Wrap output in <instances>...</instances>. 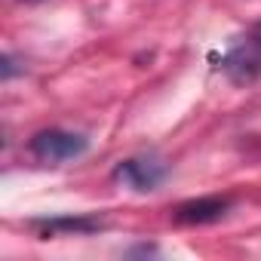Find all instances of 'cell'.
Segmentation results:
<instances>
[{
	"label": "cell",
	"instance_id": "obj_1",
	"mask_svg": "<svg viewBox=\"0 0 261 261\" xmlns=\"http://www.w3.org/2000/svg\"><path fill=\"white\" fill-rule=\"evenodd\" d=\"M86 136L80 133H68V129H43L28 142V151L43 160V163H65V160H77L86 151Z\"/></svg>",
	"mask_w": 261,
	"mask_h": 261
},
{
	"label": "cell",
	"instance_id": "obj_8",
	"mask_svg": "<svg viewBox=\"0 0 261 261\" xmlns=\"http://www.w3.org/2000/svg\"><path fill=\"white\" fill-rule=\"evenodd\" d=\"M25 4H37V0H25Z\"/></svg>",
	"mask_w": 261,
	"mask_h": 261
},
{
	"label": "cell",
	"instance_id": "obj_5",
	"mask_svg": "<svg viewBox=\"0 0 261 261\" xmlns=\"http://www.w3.org/2000/svg\"><path fill=\"white\" fill-rule=\"evenodd\" d=\"M37 227H43V233H92V230H101L105 224L98 218H89V215H77V218H49V221H40Z\"/></svg>",
	"mask_w": 261,
	"mask_h": 261
},
{
	"label": "cell",
	"instance_id": "obj_3",
	"mask_svg": "<svg viewBox=\"0 0 261 261\" xmlns=\"http://www.w3.org/2000/svg\"><path fill=\"white\" fill-rule=\"evenodd\" d=\"M221 71L233 83H252L255 77H261V43H255L252 37H246L243 43H237L221 59Z\"/></svg>",
	"mask_w": 261,
	"mask_h": 261
},
{
	"label": "cell",
	"instance_id": "obj_4",
	"mask_svg": "<svg viewBox=\"0 0 261 261\" xmlns=\"http://www.w3.org/2000/svg\"><path fill=\"white\" fill-rule=\"evenodd\" d=\"M230 206H233L230 197H200V200H188V203H181L175 209V221L178 224H212V221H221Z\"/></svg>",
	"mask_w": 261,
	"mask_h": 261
},
{
	"label": "cell",
	"instance_id": "obj_6",
	"mask_svg": "<svg viewBox=\"0 0 261 261\" xmlns=\"http://www.w3.org/2000/svg\"><path fill=\"white\" fill-rule=\"evenodd\" d=\"M16 74V62H13V56H4V80H10Z\"/></svg>",
	"mask_w": 261,
	"mask_h": 261
},
{
	"label": "cell",
	"instance_id": "obj_7",
	"mask_svg": "<svg viewBox=\"0 0 261 261\" xmlns=\"http://www.w3.org/2000/svg\"><path fill=\"white\" fill-rule=\"evenodd\" d=\"M249 37H252L255 43H261V22H258V25H252V31H249Z\"/></svg>",
	"mask_w": 261,
	"mask_h": 261
},
{
	"label": "cell",
	"instance_id": "obj_2",
	"mask_svg": "<svg viewBox=\"0 0 261 261\" xmlns=\"http://www.w3.org/2000/svg\"><path fill=\"white\" fill-rule=\"evenodd\" d=\"M163 178H166V163H160L157 157H129L114 169V181L133 191H154Z\"/></svg>",
	"mask_w": 261,
	"mask_h": 261
}]
</instances>
